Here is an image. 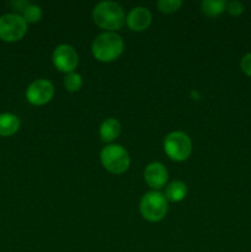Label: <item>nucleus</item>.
I'll list each match as a JSON object with an SVG mask.
<instances>
[{"instance_id":"6","label":"nucleus","mask_w":251,"mask_h":252,"mask_svg":"<svg viewBox=\"0 0 251 252\" xmlns=\"http://www.w3.org/2000/svg\"><path fill=\"white\" fill-rule=\"evenodd\" d=\"M27 22L16 12L0 16V39L4 42L20 41L27 32Z\"/></svg>"},{"instance_id":"8","label":"nucleus","mask_w":251,"mask_h":252,"mask_svg":"<svg viewBox=\"0 0 251 252\" xmlns=\"http://www.w3.org/2000/svg\"><path fill=\"white\" fill-rule=\"evenodd\" d=\"M54 96V86L47 79H37L32 81L26 90V98L31 105L43 106Z\"/></svg>"},{"instance_id":"7","label":"nucleus","mask_w":251,"mask_h":252,"mask_svg":"<svg viewBox=\"0 0 251 252\" xmlns=\"http://www.w3.org/2000/svg\"><path fill=\"white\" fill-rule=\"evenodd\" d=\"M52 61L59 71H63L65 74L73 73L79 64L78 52L70 44H59L54 48Z\"/></svg>"},{"instance_id":"12","label":"nucleus","mask_w":251,"mask_h":252,"mask_svg":"<svg viewBox=\"0 0 251 252\" xmlns=\"http://www.w3.org/2000/svg\"><path fill=\"white\" fill-rule=\"evenodd\" d=\"M121 134V123L116 118H107L100 126V138L106 143H112Z\"/></svg>"},{"instance_id":"19","label":"nucleus","mask_w":251,"mask_h":252,"mask_svg":"<svg viewBox=\"0 0 251 252\" xmlns=\"http://www.w3.org/2000/svg\"><path fill=\"white\" fill-rule=\"evenodd\" d=\"M240 68L244 71V74L251 78V53H246L245 56L241 58Z\"/></svg>"},{"instance_id":"1","label":"nucleus","mask_w":251,"mask_h":252,"mask_svg":"<svg viewBox=\"0 0 251 252\" xmlns=\"http://www.w3.org/2000/svg\"><path fill=\"white\" fill-rule=\"evenodd\" d=\"M94 22L107 32H116L126 25V14L118 2L103 0L93 10Z\"/></svg>"},{"instance_id":"9","label":"nucleus","mask_w":251,"mask_h":252,"mask_svg":"<svg viewBox=\"0 0 251 252\" xmlns=\"http://www.w3.org/2000/svg\"><path fill=\"white\" fill-rule=\"evenodd\" d=\"M144 180L153 191H159L166 185L169 172L161 162H150L144 170Z\"/></svg>"},{"instance_id":"3","label":"nucleus","mask_w":251,"mask_h":252,"mask_svg":"<svg viewBox=\"0 0 251 252\" xmlns=\"http://www.w3.org/2000/svg\"><path fill=\"white\" fill-rule=\"evenodd\" d=\"M143 218L152 223H157L165 218L169 209V202L164 193L159 191H149L143 194L139 203Z\"/></svg>"},{"instance_id":"10","label":"nucleus","mask_w":251,"mask_h":252,"mask_svg":"<svg viewBox=\"0 0 251 252\" xmlns=\"http://www.w3.org/2000/svg\"><path fill=\"white\" fill-rule=\"evenodd\" d=\"M152 12L148 7L135 6L129 10L126 16V24L132 31L142 32L145 31L152 24Z\"/></svg>"},{"instance_id":"20","label":"nucleus","mask_w":251,"mask_h":252,"mask_svg":"<svg viewBox=\"0 0 251 252\" xmlns=\"http://www.w3.org/2000/svg\"><path fill=\"white\" fill-rule=\"evenodd\" d=\"M29 2L30 1H26V0H20V1H12L11 5L16 10H20V11H22V10L25 9V6H26V5L29 4Z\"/></svg>"},{"instance_id":"5","label":"nucleus","mask_w":251,"mask_h":252,"mask_svg":"<svg viewBox=\"0 0 251 252\" xmlns=\"http://www.w3.org/2000/svg\"><path fill=\"white\" fill-rule=\"evenodd\" d=\"M164 152L175 161H184L188 159L192 153L191 138L181 130L169 133L164 139Z\"/></svg>"},{"instance_id":"11","label":"nucleus","mask_w":251,"mask_h":252,"mask_svg":"<svg viewBox=\"0 0 251 252\" xmlns=\"http://www.w3.org/2000/svg\"><path fill=\"white\" fill-rule=\"evenodd\" d=\"M19 117L14 113H0V137L14 135L20 129Z\"/></svg>"},{"instance_id":"2","label":"nucleus","mask_w":251,"mask_h":252,"mask_svg":"<svg viewBox=\"0 0 251 252\" xmlns=\"http://www.w3.org/2000/svg\"><path fill=\"white\" fill-rule=\"evenodd\" d=\"M125 51V41L116 32H102L95 37L91 52L97 61L110 63L122 56Z\"/></svg>"},{"instance_id":"17","label":"nucleus","mask_w":251,"mask_h":252,"mask_svg":"<svg viewBox=\"0 0 251 252\" xmlns=\"http://www.w3.org/2000/svg\"><path fill=\"white\" fill-rule=\"evenodd\" d=\"M157 6L159 11L164 14H172L182 6V1L181 0H159L157 2Z\"/></svg>"},{"instance_id":"18","label":"nucleus","mask_w":251,"mask_h":252,"mask_svg":"<svg viewBox=\"0 0 251 252\" xmlns=\"http://www.w3.org/2000/svg\"><path fill=\"white\" fill-rule=\"evenodd\" d=\"M245 10V6L239 0H231V1L226 2V11L231 15V16H239Z\"/></svg>"},{"instance_id":"14","label":"nucleus","mask_w":251,"mask_h":252,"mask_svg":"<svg viewBox=\"0 0 251 252\" xmlns=\"http://www.w3.org/2000/svg\"><path fill=\"white\" fill-rule=\"evenodd\" d=\"M201 10L209 17H216L226 10L225 0H203L201 2Z\"/></svg>"},{"instance_id":"16","label":"nucleus","mask_w":251,"mask_h":252,"mask_svg":"<svg viewBox=\"0 0 251 252\" xmlns=\"http://www.w3.org/2000/svg\"><path fill=\"white\" fill-rule=\"evenodd\" d=\"M64 88L69 91V93H76L81 89L83 86V78L79 73H69L66 74L65 78H64Z\"/></svg>"},{"instance_id":"15","label":"nucleus","mask_w":251,"mask_h":252,"mask_svg":"<svg viewBox=\"0 0 251 252\" xmlns=\"http://www.w3.org/2000/svg\"><path fill=\"white\" fill-rule=\"evenodd\" d=\"M42 15L43 12H42L41 7L33 2H29L21 11V16L24 17L27 24H36L42 19Z\"/></svg>"},{"instance_id":"4","label":"nucleus","mask_w":251,"mask_h":252,"mask_svg":"<svg viewBox=\"0 0 251 252\" xmlns=\"http://www.w3.org/2000/svg\"><path fill=\"white\" fill-rule=\"evenodd\" d=\"M102 166L112 174H123L130 165V158L127 149L120 144L106 145L100 154Z\"/></svg>"},{"instance_id":"13","label":"nucleus","mask_w":251,"mask_h":252,"mask_svg":"<svg viewBox=\"0 0 251 252\" xmlns=\"http://www.w3.org/2000/svg\"><path fill=\"white\" fill-rule=\"evenodd\" d=\"M165 197H166L167 202H172V203H177L185 199L187 194V186L185 182L182 181H172L169 184L165 189Z\"/></svg>"}]
</instances>
